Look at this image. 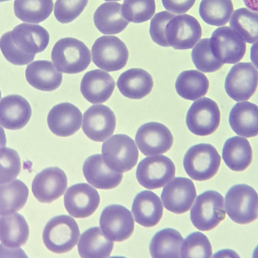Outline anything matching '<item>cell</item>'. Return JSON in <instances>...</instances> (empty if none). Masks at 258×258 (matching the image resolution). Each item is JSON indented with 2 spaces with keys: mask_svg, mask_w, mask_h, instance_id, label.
Wrapping results in <instances>:
<instances>
[{
  "mask_svg": "<svg viewBox=\"0 0 258 258\" xmlns=\"http://www.w3.org/2000/svg\"><path fill=\"white\" fill-rule=\"evenodd\" d=\"M246 7L258 13V0H242Z\"/></svg>",
  "mask_w": 258,
  "mask_h": 258,
  "instance_id": "cell-48",
  "label": "cell"
},
{
  "mask_svg": "<svg viewBox=\"0 0 258 258\" xmlns=\"http://www.w3.org/2000/svg\"><path fill=\"white\" fill-rule=\"evenodd\" d=\"M222 155L228 168L234 171H242L250 164L252 151L247 139L234 136L228 139L224 143Z\"/></svg>",
  "mask_w": 258,
  "mask_h": 258,
  "instance_id": "cell-31",
  "label": "cell"
},
{
  "mask_svg": "<svg viewBox=\"0 0 258 258\" xmlns=\"http://www.w3.org/2000/svg\"><path fill=\"white\" fill-rule=\"evenodd\" d=\"M250 58L251 62L258 69V40L250 48Z\"/></svg>",
  "mask_w": 258,
  "mask_h": 258,
  "instance_id": "cell-46",
  "label": "cell"
},
{
  "mask_svg": "<svg viewBox=\"0 0 258 258\" xmlns=\"http://www.w3.org/2000/svg\"><path fill=\"white\" fill-rule=\"evenodd\" d=\"M155 8V0H124L122 13L129 22L141 23L151 18Z\"/></svg>",
  "mask_w": 258,
  "mask_h": 258,
  "instance_id": "cell-40",
  "label": "cell"
},
{
  "mask_svg": "<svg viewBox=\"0 0 258 258\" xmlns=\"http://www.w3.org/2000/svg\"><path fill=\"white\" fill-rule=\"evenodd\" d=\"M68 186L65 172L58 167L43 169L34 178L32 191L40 203H50L61 196Z\"/></svg>",
  "mask_w": 258,
  "mask_h": 258,
  "instance_id": "cell-15",
  "label": "cell"
},
{
  "mask_svg": "<svg viewBox=\"0 0 258 258\" xmlns=\"http://www.w3.org/2000/svg\"><path fill=\"white\" fill-rule=\"evenodd\" d=\"M91 52L94 63L107 72L121 70L126 65L128 58L125 44L114 36L98 38L92 46Z\"/></svg>",
  "mask_w": 258,
  "mask_h": 258,
  "instance_id": "cell-7",
  "label": "cell"
},
{
  "mask_svg": "<svg viewBox=\"0 0 258 258\" xmlns=\"http://www.w3.org/2000/svg\"><path fill=\"white\" fill-rule=\"evenodd\" d=\"M135 141L144 155H155L168 151L172 146L173 137L165 125L152 121L139 127L136 133Z\"/></svg>",
  "mask_w": 258,
  "mask_h": 258,
  "instance_id": "cell-14",
  "label": "cell"
},
{
  "mask_svg": "<svg viewBox=\"0 0 258 258\" xmlns=\"http://www.w3.org/2000/svg\"><path fill=\"white\" fill-rule=\"evenodd\" d=\"M93 20L97 29L104 34L119 33L129 23L122 15L121 4L116 2L104 3L99 6L94 13Z\"/></svg>",
  "mask_w": 258,
  "mask_h": 258,
  "instance_id": "cell-30",
  "label": "cell"
},
{
  "mask_svg": "<svg viewBox=\"0 0 258 258\" xmlns=\"http://www.w3.org/2000/svg\"><path fill=\"white\" fill-rule=\"evenodd\" d=\"M229 122L238 135L250 138L258 135V106L248 102L236 103L231 108Z\"/></svg>",
  "mask_w": 258,
  "mask_h": 258,
  "instance_id": "cell-25",
  "label": "cell"
},
{
  "mask_svg": "<svg viewBox=\"0 0 258 258\" xmlns=\"http://www.w3.org/2000/svg\"><path fill=\"white\" fill-rule=\"evenodd\" d=\"M213 257H239L237 254L231 249H223L219 251Z\"/></svg>",
  "mask_w": 258,
  "mask_h": 258,
  "instance_id": "cell-47",
  "label": "cell"
},
{
  "mask_svg": "<svg viewBox=\"0 0 258 258\" xmlns=\"http://www.w3.org/2000/svg\"><path fill=\"white\" fill-rule=\"evenodd\" d=\"M220 121L219 107L216 102L208 97L195 101L186 113V125L192 133L197 136L213 134L218 128Z\"/></svg>",
  "mask_w": 258,
  "mask_h": 258,
  "instance_id": "cell-9",
  "label": "cell"
},
{
  "mask_svg": "<svg viewBox=\"0 0 258 258\" xmlns=\"http://www.w3.org/2000/svg\"><path fill=\"white\" fill-rule=\"evenodd\" d=\"M32 109L28 101L19 95H9L0 102V124L12 130L23 128L29 121Z\"/></svg>",
  "mask_w": 258,
  "mask_h": 258,
  "instance_id": "cell-21",
  "label": "cell"
},
{
  "mask_svg": "<svg viewBox=\"0 0 258 258\" xmlns=\"http://www.w3.org/2000/svg\"><path fill=\"white\" fill-rule=\"evenodd\" d=\"M252 257H258V245L255 247L252 253Z\"/></svg>",
  "mask_w": 258,
  "mask_h": 258,
  "instance_id": "cell-49",
  "label": "cell"
},
{
  "mask_svg": "<svg viewBox=\"0 0 258 258\" xmlns=\"http://www.w3.org/2000/svg\"><path fill=\"white\" fill-rule=\"evenodd\" d=\"M25 77L34 88L43 91H52L61 84L62 74L57 71L52 63L46 60H38L27 67Z\"/></svg>",
  "mask_w": 258,
  "mask_h": 258,
  "instance_id": "cell-26",
  "label": "cell"
},
{
  "mask_svg": "<svg viewBox=\"0 0 258 258\" xmlns=\"http://www.w3.org/2000/svg\"><path fill=\"white\" fill-rule=\"evenodd\" d=\"M209 82L207 77L197 70H186L177 77L175 87L177 94L182 98L194 101L207 93Z\"/></svg>",
  "mask_w": 258,
  "mask_h": 258,
  "instance_id": "cell-33",
  "label": "cell"
},
{
  "mask_svg": "<svg viewBox=\"0 0 258 258\" xmlns=\"http://www.w3.org/2000/svg\"><path fill=\"white\" fill-rule=\"evenodd\" d=\"M99 224L110 239L121 242L128 239L134 230V220L131 211L118 204L106 206L101 212Z\"/></svg>",
  "mask_w": 258,
  "mask_h": 258,
  "instance_id": "cell-13",
  "label": "cell"
},
{
  "mask_svg": "<svg viewBox=\"0 0 258 258\" xmlns=\"http://www.w3.org/2000/svg\"><path fill=\"white\" fill-rule=\"evenodd\" d=\"M80 230L75 220L67 215L50 219L43 229L42 239L46 247L56 253L70 251L77 244Z\"/></svg>",
  "mask_w": 258,
  "mask_h": 258,
  "instance_id": "cell-2",
  "label": "cell"
},
{
  "mask_svg": "<svg viewBox=\"0 0 258 258\" xmlns=\"http://www.w3.org/2000/svg\"><path fill=\"white\" fill-rule=\"evenodd\" d=\"M210 45L213 54L223 63L238 62L246 51L244 40L228 26L219 27L213 31Z\"/></svg>",
  "mask_w": 258,
  "mask_h": 258,
  "instance_id": "cell-11",
  "label": "cell"
},
{
  "mask_svg": "<svg viewBox=\"0 0 258 258\" xmlns=\"http://www.w3.org/2000/svg\"><path fill=\"white\" fill-rule=\"evenodd\" d=\"M132 211L137 223L145 227H151L160 221L163 207L156 194L145 190L139 192L135 197Z\"/></svg>",
  "mask_w": 258,
  "mask_h": 258,
  "instance_id": "cell-24",
  "label": "cell"
},
{
  "mask_svg": "<svg viewBox=\"0 0 258 258\" xmlns=\"http://www.w3.org/2000/svg\"><path fill=\"white\" fill-rule=\"evenodd\" d=\"M115 87L113 78L99 69L87 72L83 76L80 91L83 97L92 104L103 103L112 95Z\"/></svg>",
  "mask_w": 258,
  "mask_h": 258,
  "instance_id": "cell-22",
  "label": "cell"
},
{
  "mask_svg": "<svg viewBox=\"0 0 258 258\" xmlns=\"http://www.w3.org/2000/svg\"><path fill=\"white\" fill-rule=\"evenodd\" d=\"M84 176L91 185L102 189H112L121 182L123 174L110 168L105 162L102 155L88 157L83 164Z\"/></svg>",
  "mask_w": 258,
  "mask_h": 258,
  "instance_id": "cell-20",
  "label": "cell"
},
{
  "mask_svg": "<svg viewBox=\"0 0 258 258\" xmlns=\"http://www.w3.org/2000/svg\"><path fill=\"white\" fill-rule=\"evenodd\" d=\"M51 58L59 71L73 74L87 68L91 62V53L82 41L73 37H66L55 43Z\"/></svg>",
  "mask_w": 258,
  "mask_h": 258,
  "instance_id": "cell-1",
  "label": "cell"
},
{
  "mask_svg": "<svg viewBox=\"0 0 258 258\" xmlns=\"http://www.w3.org/2000/svg\"><path fill=\"white\" fill-rule=\"evenodd\" d=\"M82 114L74 104L62 102L54 106L49 111L47 122L51 132L57 136L73 135L81 127Z\"/></svg>",
  "mask_w": 258,
  "mask_h": 258,
  "instance_id": "cell-19",
  "label": "cell"
},
{
  "mask_svg": "<svg viewBox=\"0 0 258 258\" xmlns=\"http://www.w3.org/2000/svg\"><path fill=\"white\" fill-rule=\"evenodd\" d=\"M230 27L244 40L253 43L258 40V13L248 8H242L233 13Z\"/></svg>",
  "mask_w": 258,
  "mask_h": 258,
  "instance_id": "cell-36",
  "label": "cell"
},
{
  "mask_svg": "<svg viewBox=\"0 0 258 258\" xmlns=\"http://www.w3.org/2000/svg\"><path fill=\"white\" fill-rule=\"evenodd\" d=\"M64 205L69 214L76 218L92 215L100 203L98 192L86 183L70 186L64 195Z\"/></svg>",
  "mask_w": 258,
  "mask_h": 258,
  "instance_id": "cell-17",
  "label": "cell"
},
{
  "mask_svg": "<svg viewBox=\"0 0 258 258\" xmlns=\"http://www.w3.org/2000/svg\"><path fill=\"white\" fill-rule=\"evenodd\" d=\"M113 242L98 226L83 232L78 244V250L82 258H106L110 256Z\"/></svg>",
  "mask_w": 258,
  "mask_h": 258,
  "instance_id": "cell-28",
  "label": "cell"
},
{
  "mask_svg": "<svg viewBox=\"0 0 258 258\" xmlns=\"http://www.w3.org/2000/svg\"><path fill=\"white\" fill-rule=\"evenodd\" d=\"M225 203L228 216L236 223L246 224L257 218L258 194L250 185L231 186L226 194Z\"/></svg>",
  "mask_w": 258,
  "mask_h": 258,
  "instance_id": "cell-3",
  "label": "cell"
},
{
  "mask_svg": "<svg viewBox=\"0 0 258 258\" xmlns=\"http://www.w3.org/2000/svg\"><path fill=\"white\" fill-rule=\"evenodd\" d=\"M102 155L106 164L112 170L125 172L137 164L139 152L132 138L125 134L114 135L102 145Z\"/></svg>",
  "mask_w": 258,
  "mask_h": 258,
  "instance_id": "cell-6",
  "label": "cell"
},
{
  "mask_svg": "<svg viewBox=\"0 0 258 258\" xmlns=\"http://www.w3.org/2000/svg\"><path fill=\"white\" fill-rule=\"evenodd\" d=\"M28 195L27 186L18 179L7 183L1 184V216L14 214L20 210L25 205Z\"/></svg>",
  "mask_w": 258,
  "mask_h": 258,
  "instance_id": "cell-34",
  "label": "cell"
},
{
  "mask_svg": "<svg viewBox=\"0 0 258 258\" xmlns=\"http://www.w3.org/2000/svg\"><path fill=\"white\" fill-rule=\"evenodd\" d=\"M191 56L196 68L204 73H211L219 70L224 64L213 54L210 38H204L192 49Z\"/></svg>",
  "mask_w": 258,
  "mask_h": 258,
  "instance_id": "cell-38",
  "label": "cell"
},
{
  "mask_svg": "<svg viewBox=\"0 0 258 258\" xmlns=\"http://www.w3.org/2000/svg\"><path fill=\"white\" fill-rule=\"evenodd\" d=\"M115 125L114 113L106 105H93L84 113L82 130L92 141H105L113 134Z\"/></svg>",
  "mask_w": 258,
  "mask_h": 258,
  "instance_id": "cell-16",
  "label": "cell"
},
{
  "mask_svg": "<svg viewBox=\"0 0 258 258\" xmlns=\"http://www.w3.org/2000/svg\"><path fill=\"white\" fill-rule=\"evenodd\" d=\"M1 51L5 57L11 63L22 66L31 62L35 56V54L25 53L15 44L12 37V31L5 33L0 40Z\"/></svg>",
  "mask_w": 258,
  "mask_h": 258,
  "instance_id": "cell-43",
  "label": "cell"
},
{
  "mask_svg": "<svg viewBox=\"0 0 258 258\" xmlns=\"http://www.w3.org/2000/svg\"><path fill=\"white\" fill-rule=\"evenodd\" d=\"M175 16L163 11L156 14L152 19L149 33L151 39L156 44L163 47L170 46L166 40L165 29L168 22Z\"/></svg>",
  "mask_w": 258,
  "mask_h": 258,
  "instance_id": "cell-44",
  "label": "cell"
},
{
  "mask_svg": "<svg viewBox=\"0 0 258 258\" xmlns=\"http://www.w3.org/2000/svg\"><path fill=\"white\" fill-rule=\"evenodd\" d=\"M202 34L198 21L188 14L175 16L167 23L165 29L167 41L175 49L192 48Z\"/></svg>",
  "mask_w": 258,
  "mask_h": 258,
  "instance_id": "cell-12",
  "label": "cell"
},
{
  "mask_svg": "<svg viewBox=\"0 0 258 258\" xmlns=\"http://www.w3.org/2000/svg\"><path fill=\"white\" fill-rule=\"evenodd\" d=\"M258 84V72L249 62L234 65L225 80L227 95L235 101L246 100L254 93Z\"/></svg>",
  "mask_w": 258,
  "mask_h": 258,
  "instance_id": "cell-10",
  "label": "cell"
},
{
  "mask_svg": "<svg viewBox=\"0 0 258 258\" xmlns=\"http://www.w3.org/2000/svg\"><path fill=\"white\" fill-rule=\"evenodd\" d=\"M10 1V0H0L1 2H5V1Z\"/></svg>",
  "mask_w": 258,
  "mask_h": 258,
  "instance_id": "cell-51",
  "label": "cell"
},
{
  "mask_svg": "<svg viewBox=\"0 0 258 258\" xmlns=\"http://www.w3.org/2000/svg\"><path fill=\"white\" fill-rule=\"evenodd\" d=\"M117 86L125 97L140 99L149 94L153 86L151 75L141 68H132L122 73L119 77Z\"/></svg>",
  "mask_w": 258,
  "mask_h": 258,
  "instance_id": "cell-27",
  "label": "cell"
},
{
  "mask_svg": "<svg viewBox=\"0 0 258 258\" xmlns=\"http://www.w3.org/2000/svg\"><path fill=\"white\" fill-rule=\"evenodd\" d=\"M53 7L52 0H15L14 11L20 20L38 24L50 16Z\"/></svg>",
  "mask_w": 258,
  "mask_h": 258,
  "instance_id": "cell-35",
  "label": "cell"
},
{
  "mask_svg": "<svg viewBox=\"0 0 258 258\" xmlns=\"http://www.w3.org/2000/svg\"><path fill=\"white\" fill-rule=\"evenodd\" d=\"M212 248L208 237L196 231L187 235L180 248L181 257H206L212 256Z\"/></svg>",
  "mask_w": 258,
  "mask_h": 258,
  "instance_id": "cell-39",
  "label": "cell"
},
{
  "mask_svg": "<svg viewBox=\"0 0 258 258\" xmlns=\"http://www.w3.org/2000/svg\"><path fill=\"white\" fill-rule=\"evenodd\" d=\"M199 14L207 24L220 26L227 24L233 12L231 0H202Z\"/></svg>",
  "mask_w": 258,
  "mask_h": 258,
  "instance_id": "cell-37",
  "label": "cell"
},
{
  "mask_svg": "<svg viewBox=\"0 0 258 258\" xmlns=\"http://www.w3.org/2000/svg\"><path fill=\"white\" fill-rule=\"evenodd\" d=\"M29 234L28 225L19 213L1 216L0 240L1 245L8 248H17L25 244Z\"/></svg>",
  "mask_w": 258,
  "mask_h": 258,
  "instance_id": "cell-29",
  "label": "cell"
},
{
  "mask_svg": "<svg viewBox=\"0 0 258 258\" xmlns=\"http://www.w3.org/2000/svg\"><path fill=\"white\" fill-rule=\"evenodd\" d=\"M196 196L195 186L190 179L176 177L163 187L161 198L167 210L180 214L189 210Z\"/></svg>",
  "mask_w": 258,
  "mask_h": 258,
  "instance_id": "cell-18",
  "label": "cell"
},
{
  "mask_svg": "<svg viewBox=\"0 0 258 258\" xmlns=\"http://www.w3.org/2000/svg\"><path fill=\"white\" fill-rule=\"evenodd\" d=\"M225 217L224 198L213 190H206L199 195L190 212L194 226L204 231L214 229Z\"/></svg>",
  "mask_w": 258,
  "mask_h": 258,
  "instance_id": "cell-5",
  "label": "cell"
},
{
  "mask_svg": "<svg viewBox=\"0 0 258 258\" xmlns=\"http://www.w3.org/2000/svg\"><path fill=\"white\" fill-rule=\"evenodd\" d=\"M183 237L177 230L166 228L157 231L149 245L151 256L153 258L179 257Z\"/></svg>",
  "mask_w": 258,
  "mask_h": 258,
  "instance_id": "cell-32",
  "label": "cell"
},
{
  "mask_svg": "<svg viewBox=\"0 0 258 258\" xmlns=\"http://www.w3.org/2000/svg\"><path fill=\"white\" fill-rule=\"evenodd\" d=\"M173 161L164 155L147 157L138 164L136 175L139 183L149 189L160 188L175 175Z\"/></svg>",
  "mask_w": 258,
  "mask_h": 258,
  "instance_id": "cell-8",
  "label": "cell"
},
{
  "mask_svg": "<svg viewBox=\"0 0 258 258\" xmlns=\"http://www.w3.org/2000/svg\"><path fill=\"white\" fill-rule=\"evenodd\" d=\"M104 1H121V0H104Z\"/></svg>",
  "mask_w": 258,
  "mask_h": 258,
  "instance_id": "cell-50",
  "label": "cell"
},
{
  "mask_svg": "<svg viewBox=\"0 0 258 258\" xmlns=\"http://www.w3.org/2000/svg\"><path fill=\"white\" fill-rule=\"evenodd\" d=\"M167 10L175 14L184 13L194 6L196 0H161Z\"/></svg>",
  "mask_w": 258,
  "mask_h": 258,
  "instance_id": "cell-45",
  "label": "cell"
},
{
  "mask_svg": "<svg viewBox=\"0 0 258 258\" xmlns=\"http://www.w3.org/2000/svg\"><path fill=\"white\" fill-rule=\"evenodd\" d=\"M15 44L22 51L35 54L44 51L49 41L47 31L39 25L21 23L12 31Z\"/></svg>",
  "mask_w": 258,
  "mask_h": 258,
  "instance_id": "cell-23",
  "label": "cell"
},
{
  "mask_svg": "<svg viewBox=\"0 0 258 258\" xmlns=\"http://www.w3.org/2000/svg\"><path fill=\"white\" fill-rule=\"evenodd\" d=\"M221 157L212 145L201 143L190 147L185 153L183 165L185 171L192 179L204 181L213 177L217 172Z\"/></svg>",
  "mask_w": 258,
  "mask_h": 258,
  "instance_id": "cell-4",
  "label": "cell"
},
{
  "mask_svg": "<svg viewBox=\"0 0 258 258\" xmlns=\"http://www.w3.org/2000/svg\"><path fill=\"white\" fill-rule=\"evenodd\" d=\"M0 183L13 181L21 170V162L18 152L11 148L1 147L0 150Z\"/></svg>",
  "mask_w": 258,
  "mask_h": 258,
  "instance_id": "cell-41",
  "label": "cell"
},
{
  "mask_svg": "<svg viewBox=\"0 0 258 258\" xmlns=\"http://www.w3.org/2000/svg\"><path fill=\"white\" fill-rule=\"evenodd\" d=\"M88 2V0H56L54 16L62 24L70 23L82 13Z\"/></svg>",
  "mask_w": 258,
  "mask_h": 258,
  "instance_id": "cell-42",
  "label": "cell"
}]
</instances>
